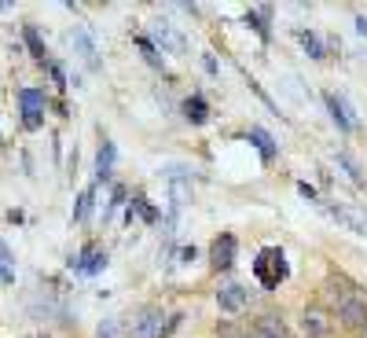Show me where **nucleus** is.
<instances>
[{"label": "nucleus", "instance_id": "1", "mask_svg": "<svg viewBox=\"0 0 367 338\" xmlns=\"http://www.w3.org/2000/svg\"><path fill=\"white\" fill-rule=\"evenodd\" d=\"M254 280L261 283L265 291H279L286 280H291V261H286V250L283 246H265V250H257L254 257Z\"/></svg>", "mask_w": 367, "mask_h": 338}, {"label": "nucleus", "instance_id": "2", "mask_svg": "<svg viewBox=\"0 0 367 338\" xmlns=\"http://www.w3.org/2000/svg\"><path fill=\"white\" fill-rule=\"evenodd\" d=\"M334 320L349 331H364L367 328V291L360 287H345L342 294L334 298Z\"/></svg>", "mask_w": 367, "mask_h": 338}, {"label": "nucleus", "instance_id": "3", "mask_svg": "<svg viewBox=\"0 0 367 338\" xmlns=\"http://www.w3.org/2000/svg\"><path fill=\"white\" fill-rule=\"evenodd\" d=\"M217 309L231 320H239L246 309H250V291H246V283L239 280H225L217 287Z\"/></svg>", "mask_w": 367, "mask_h": 338}, {"label": "nucleus", "instance_id": "4", "mask_svg": "<svg viewBox=\"0 0 367 338\" xmlns=\"http://www.w3.org/2000/svg\"><path fill=\"white\" fill-rule=\"evenodd\" d=\"M301 331H305L309 338H334L338 320H334V313H331L327 305L312 302V305L301 309Z\"/></svg>", "mask_w": 367, "mask_h": 338}, {"label": "nucleus", "instance_id": "5", "mask_svg": "<svg viewBox=\"0 0 367 338\" xmlns=\"http://www.w3.org/2000/svg\"><path fill=\"white\" fill-rule=\"evenodd\" d=\"M165 323H169V313L162 305H147L140 309L136 320L129 323V338H165Z\"/></svg>", "mask_w": 367, "mask_h": 338}, {"label": "nucleus", "instance_id": "6", "mask_svg": "<svg viewBox=\"0 0 367 338\" xmlns=\"http://www.w3.org/2000/svg\"><path fill=\"white\" fill-rule=\"evenodd\" d=\"M44 107L48 99L41 88H19V111H22V129L26 133H37L44 125Z\"/></svg>", "mask_w": 367, "mask_h": 338}, {"label": "nucleus", "instance_id": "7", "mask_svg": "<svg viewBox=\"0 0 367 338\" xmlns=\"http://www.w3.org/2000/svg\"><path fill=\"white\" fill-rule=\"evenodd\" d=\"M147 37L154 41V48H158V51L165 48L169 56H184V51H188V41H184V33L173 30V22H169V19H151Z\"/></svg>", "mask_w": 367, "mask_h": 338}, {"label": "nucleus", "instance_id": "8", "mask_svg": "<svg viewBox=\"0 0 367 338\" xmlns=\"http://www.w3.org/2000/svg\"><path fill=\"white\" fill-rule=\"evenodd\" d=\"M235 254H239V239L231 236V232H220V236L209 243V268L217 272H228L231 265H235Z\"/></svg>", "mask_w": 367, "mask_h": 338}, {"label": "nucleus", "instance_id": "9", "mask_svg": "<svg viewBox=\"0 0 367 338\" xmlns=\"http://www.w3.org/2000/svg\"><path fill=\"white\" fill-rule=\"evenodd\" d=\"M70 268L85 272V276H96V272H103V268H107V246H103V243H85L81 254L70 257Z\"/></svg>", "mask_w": 367, "mask_h": 338}, {"label": "nucleus", "instance_id": "10", "mask_svg": "<svg viewBox=\"0 0 367 338\" xmlns=\"http://www.w3.org/2000/svg\"><path fill=\"white\" fill-rule=\"evenodd\" d=\"M323 103H327V114H331V122L338 125V133H352V129H357V114L345 107V99H342V96L327 92Z\"/></svg>", "mask_w": 367, "mask_h": 338}, {"label": "nucleus", "instance_id": "11", "mask_svg": "<svg viewBox=\"0 0 367 338\" xmlns=\"http://www.w3.org/2000/svg\"><path fill=\"white\" fill-rule=\"evenodd\" d=\"M327 214H331L338 225H345L352 232H360V236H367V214L357 210V206H342V202H331L327 206Z\"/></svg>", "mask_w": 367, "mask_h": 338}, {"label": "nucleus", "instance_id": "12", "mask_svg": "<svg viewBox=\"0 0 367 338\" xmlns=\"http://www.w3.org/2000/svg\"><path fill=\"white\" fill-rule=\"evenodd\" d=\"M246 140H250V144L261 151V162H265V166H272L275 162V154H279V144H275V136L268 133V129H261V125H250V129H246V133H243Z\"/></svg>", "mask_w": 367, "mask_h": 338}, {"label": "nucleus", "instance_id": "13", "mask_svg": "<svg viewBox=\"0 0 367 338\" xmlns=\"http://www.w3.org/2000/svg\"><path fill=\"white\" fill-rule=\"evenodd\" d=\"M180 114H184V118H188L191 125H206V122H209V103H206V96H199V92L184 96Z\"/></svg>", "mask_w": 367, "mask_h": 338}, {"label": "nucleus", "instance_id": "14", "mask_svg": "<svg viewBox=\"0 0 367 338\" xmlns=\"http://www.w3.org/2000/svg\"><path fill=\"white\" fill-rule=\"evenodd\" d=\"M114 140L111 136H103L99 140V151H96V180H111L114 173Z\"/></svg>", "mask_w": 367, "mask_h": 338}, {"label": "nucleus", "instance_id": "15", "mask_svg": "<svg viewBox=\"0 0 367 338\" xmlns=\"http://www.w3.org/2000/svg\"><path fill=\"white\" fill-rule=\"evenodd\" d=\"M70 37H74V48H77V56H81V59L88 63V70H99L103 63H99V56H96V45H92V37H88L85 30H74Z\"/></svg>", "mask_w": 367, "mask_h": 338}, {"label": "nucleus", "instance_id": "16", "mask_svg": "<svg viewBox=\"0 0 367 338\" xmlns=\"http://www.w3.org/2000/svg\"><path fill=\"white\" fill-rule=\"evenodd\" d=\"M133 41H136V48H140V56H143V63H147V67H154V70H165V56H162L158 48H154V41H151L147 33H136Z\"/></svg>", "mask_w": 367, "mask_h": 338}, {"label": "nucleus", "instance_id": "17", "mask_svg": "<svg viewBox=\"0 0 367 338\" xmlns=\"http://www.w3.org/2000/svg\"><path fill=\"white\" fill-rule=\"evenodd\" d=\"M136 214L147 220V225H154V220H158V210H154V206L143 199V195H133V202H129V214H125V225H133Z\"/></svg>", "mask_w": 367, "mask_h": 338}, {"label": "nucleus", "instance_id": "18", "mask_svg": "<svg viewBox=\"0 0 367 338\" xmlns=\"http://www.w3.org/2000/svg\"><path fill=\"white\" fill-rule=\"evenodd\" d=\"M294 37H297V45H301V51H305V56H309V59H323V56H327V48H323V41H320V37H316V33H312V30H305V26H301V30H297Z\"/></svg>", "mask_w": 367, "mask_h": 338}, {"label": "nucleus", "instance_id": "19", "mask_svg": "<svg viewBox=\"0 0 367 338\" xmlns=\"http://www.w3.org/2000/svg\"><path fill=\"white\" fill-rule=\"evenodd\" d=\"M254 328L257 331H268V335H275V338H286V328H283V316L275 313V309H268V313H261L257 320H254Z\"/></svg>", "mask_w": 367, "mask_h": 338}, {"label": "nucleus", "instance_id": "20", "mask_svg": "<svg viewBox=\"0 0 367 338\" xmlns=\"http://www.w3.org/2000/svg\"><path fill=\"white\" fill-rule=\"evenodd\" d=\"M268 15H272V8H250L243 15V22L254 26V30L261 33V41H268Z\"/></svg>", "mask_w": 367, "mask_h": 338}, {"label": "nucleus", "instance_id": "21", "mask_svg": "<svg viewBox=\"0 0 367 338\" xmlns=\"http://www.w3.org/2000/svg\"><path fill=\"white\" fill-rule=\"evenodd\" d=\"M22 37H26V45H30V56H33L37 63H48V48H44V41H41V33H37V26H26Z\"/></svg>", "mask_w": 367, "mask_h": 338}, {"label": "nucleus", "instance_id": "22", "mask_svg": "<svg viewBox=\"0 0 367 338\" xmlns=\"http://www.w3.org/2000/svg\"><path fill=\"white\" fill-rule=\"evenodd\" d=\"M92 202H96V188H85L81 195H77V206H74V225H85L88 220Z\"/></svg>", "mask_w": 367, "mask_h": 338}, {"label": "nucleus", "instance_id": "23", "mask_svg": "<svg viewBox=\"0 0 367 338\" xmlns=\"http://www.w3.org/2000/svg\"><path fill=\"white\" fill-rule=\"evenodd\" d=\"M334 162L342 166V173H345V177H352V184H360V188L367 184V180H364V173H360V166H357V159H352V154L338 151V154H334Z\"/></svg>", "mask_w": 367, "mask_h": 338}, {"label": "nucleus", "instance_id": "24", "mask_svg": "<svg viewBox=\"0 0 367 338\" xmlns=\"http://www.w3.org/2000/svg\"><path fill=\"white\" fill-rule=\"evenodd\" d=\"M96 338H122V323H117V320H103L96 328Z\"/></svg>", "mask_w": 367, "mask_h": 338}, {"label": "nucleus", "instance_id": "25", "mask_svg": "<svg viewBox=\"0 0 367 338\" xmlns=\"http://www.w3.org/2000/svg\"><path fill=\"white\" fill-rule=\"evenodd\" d=\"M44 67H48V74H51V81H56L59 88H63V85H67V74H63V67H59V63H56V59H48V63H44Z\"/></svg>", "mask_w": 367, "mask_h": 338}, {"label": "nucleus", "instance_id": "26", "mask_svg": "<svg viewBox=\"0 0 367 338\" xmlns=\"http://www.w3.org/2000/svg\"><path fill=\"white\" fill-rule=\"evenodd\" d=\"M195 257H199V250H195V243H191V246H180V250H177V261H180V265L195 261Z\"/></svg>", "mask_w": 367, "mask_h": 338}, {"label": "nucleus", "instance_id": "27", "mask_svg": "<svg viewBox=\"0 0 367 338\" xmlns=\"http://www.w3.org/2000/svg\"><path fill=\"white\" fill-rule=\"evenodd\" d=\"M217 335H220V338H246V331L231 328V323H225V328H217Z\"/></svg>", "mask_w": 367, "mask_h": 338}, {"label": "nucleus", "instance_id": "28", "mask_svg": "<svg viewBox=\"0 0 367 338\" xmlns=\"http://www.w3.org/2000/svg\"><path fill=\"white\" fill-rule=\"evenodd\" d=\"M297 191H301V195H305V199H312V202H316V199H320V195H316V188H309V184H305V180H301V184H297Z\"/></svg>", "mask_w": 367, "mask_h": 338}, {"label": "nucleus", "instance_id": "29", "mask_svg": "<svg viewBox=\"0 0 367 338\" xmlns=\"http://www.w3.org/2000/svg\"><path fill=\"white\" fill-rule=\"evenodd\" d=\"M202 67H206L209 74H217V59H213V56H206V59H202Z\"/></svg>", "mask_w": 367, "mask_h": 338}, {"label": "nucleus", "instance_id": "30", "mask_svg": "<svg viewBox=\"0 0 367 338\" xmlns=\"http://www.w3.org/2000/svg\"><path fill=\"white\" fill-rule=\"evenodd\" d=\"M246 338H275V335H268V331H257V328H250V331H246Z\"/></svg>", "mask_w": 367, "mask_h": 338}, {"label": "nucleus", "instance_id": "31", "mask_svg": "<svg viewBox=\"0 0 367 338\" xmlns=\"http://www.w3.org/2000/svg\"><path fill=\"white\" fill-rule=\"evenodd\" d=\"M357 30H360V33L367 37V19H357Z\"/></svg>", "mask_w": 367, "mask_h": 338}, {"label": "nucleus", "instance_id": "32", "mask_svg": "<svg viewBox=\"0 0 367 338\" xmlns=\"http://www.w3.org/2000/svg\"><path fill=\"white\" fill-rule=\"evenodd\" d=\"M30 338H51V335H30Z\"/></svg>", "mask_w": 367, "mask_h": 338}, {"label": "nucleus", "instance_id": "33", "mask_svg": "<svg viewBox=\"0 0 367 338\" xmlns=\"http://www.w3.org/2000/svg\"><path fill=\"white\" fill-rule=\"evenodd\" d=\"M357 338H367V328H364V331H360V335H357Z\"/></svg>", "mask_w": 367, "mask_h": 338}, {"label": "nucleus", "instance_id": "34", "mask_svg": "<svg viewBox=\"0 0 367 338\" xmlns=\"http://www.w3.org/2000/svg\"><path fill=\"white\" fill-rule=\"evenodd\" d=\"M4 8H8V4H4V0H0V11H4Z\"/></svg>", "mask_w": 367, "mask_h": 338}, {"label": "nucleus", "instance_id": "35", "mask_svg": "<svg viewBox=\"0 0 367 338\" xmlns=\"http://www.w3.org/2000/svg\"><path fill=\"white\" fill-rule=\"evenodd\" d=\"M0 140H4V136H0Z\"/></svg>", "mask_w": 367, "mask_h": 338}]
</instances>
